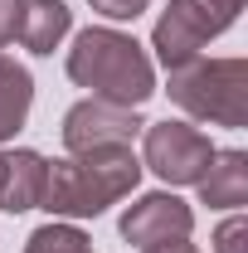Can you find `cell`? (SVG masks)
<instances>
[{"mask_svg": "<svg viewBox=\"0 0 248 253\" xmlns=\"http://www.w3.org/2000/svg\"><path fill=\"white\" fill-rule=\"evenodd\" d=\"M136 185H141V156L131 146H97L88 156L49 161L39 210H49L54 219H97Z\"/></svg>", "mask_w": 248, "mask_h": 253, "instance_id": "1", "label": "cell"}, {"mask_svg": "<svg viewBox=\"0 0 248 253\" xmlns=\"http://www.w3.org/2000/svg\"><path fill=\"white\" fill-rule=\"evenodd\" d=\"M68 78L78 88H88V97L117 102V107H141L156 93V68L146 59V49L122 30L107 25H88L68 49Z\"/></svg>", "mask_w": 248, "mask_h": 253, "instance_id": "2", "label": "cell"}, {"mask_svg": "<svg viewBox=\"0 0 248 253\" xmlns=\"http://www.w3.org/2000/svg\"><path fill=\"white\" fill-rule=\"evenodd\" d=\"M165 73H170L165 93L185 117L209 122V126H229V131L248 126V59H239V54L205 59L200 54V59L165 68Z\"/></svg>", "mask_w": 248, "mask_h": 253, "instance_id": "3", "label": "cell"}, {"mask_svg": "<svg viewBox=\"0 0 248 253\" xmlns=\"http://www.w3.org/2000/svg\"><path fill=\"white\" fill-rule=\"evenodd\" d=\"M239 10H244V0H170L161 10L156 30H151L156 59L165 63V68H180V63L200 59L205 44L219 39V34L239 20Z\"/></svg>", "mask_w": 248, "mask_h": 253, "instance_id": "4", "label": "cell"}, {"mask_svg": "<svg viewBox=\"0 0 248 253\" xmlns=\"http://www.w3.org/2000/svg\"><path fill=\"white\" fill-rule=\"evenodd\" d=\"M219 146L185 117L151 122L141 136V170H156L165 185H195Z\"/></svg>", "mask_w": 248, "mask_h": 253, "instance_id": "5", "label": "cell"}, {"mask_svg": "<svg viewBox=\"0 0 248 253\" xmlns=\"http://www.w3.org/2000/svg\"><path fill=\"white\" fill-rule=\"evenodd\" d=\"M141 117H136V107H117V102H102V97H83V102H73L68 112H63V151L68 156H88L97 146H131L136 141V131H141Z\"/></svg>", "mask_w": 248, "mask_h": 253, "instance_id": "6", "label": "cell"}, {"mask_svg": "<svg viewBox=\"0 0 248 253\" xmlns=\"http://www.w3.org/2000/svg\"><path fill=\"white\" fill-rule=\"evenodd\" d=\"M190 229H195V210L180 195H170V190L141 195L136 205H126V214H122V239L136 253L175 244V239H190Z\"/></svg>", "mask_w": 248, "mask_h": 253, "instance_id": "7", "label": "cell"}, {"mask_svg": "<svg viewBox=\"0 0 248 253\" xmlns=\"http://www.w3.org/2000/svg\"><path fill=\"white\" fill-rule=\"evenodd\" d=\"M200 190V205L209 210H244L248 205V151L229 146V151H214L205 175L195 180Z\"/></svg>", "mask_w": 248, "mask_h": 253, "instance_id": "8", "label": "cell"}, {"mask_svg": "<svg viewBox=\"0 0 248 253\" xmlns=\"http://www.w3.org/2000/svg\"><path fill=\"white\" fill-rule=\"evenodd\" d=\"M44 170L49 161L20 146V151H5V185H0V210L5 214H25V210H39V195H44Z\"/></svg>", "mask_w": 248, "mask_h": 253, "instance_id": "9", "label": "cell"}, {"mask_svg": "<svg viewBox=\"0 0 248 253\" xmlns=\"http://www.w3.org/2000/svg\"><path fill=\"white\" fill-rule=\"evenodd\" d=\"M73 30V10L63 5V0H25V10H20V44L39 54V59H49L54 49H59L63 39Z\"/></svg>", "mask_w": 248, "mask_h": 253, "instance_id": "10", "label": "cell"}, {"mask_svg": "<svg viewBox=\"0 0 248 253\" xmlns=\"http://www.w3.org/2000/svg\"><path fill=\"white\" fill-rule=\"evenodd\" d=\"M30 107H34V78H30V68L0 54V146L30 122Z\"/></svg>", "mask_w": 248, "mask_h": 253, "instance_id": "11", "label": "cell"}, {"mask_svg": "<svg viewBox=\"0 0 248 253\" xmlns=\"http://www.w3.org/2000/svg\"><path fill=\"white\" fill-rule=\"evenodd\" d=\"M25 253H97V249H93V239H88L78 224L49 219V224H39L30 239H25Z\"/></svg>", "mask_w": 248, "mask_h": 253, "instance_id": "12", "label": "cell"}, {"mask_svg": "<svg viewBox=\"0 0 248 253\" xmlns=\"http://www.w3.org/2000/svg\"><path fill=\"white\" fill-rule=\"evenodd\" d=\"M214 253H248V219L239 210L214 229Z\"/></svg>", "mask_w": 248, "mask_h": 253, "instance_id": "13", "label": "cell"}, {"mask_svg": "<svg viewBox=\"0 0 248 253\" xmlns=\"http://www.w3.org/2000/svg\"><path fill=\"white\" fill-rule=\"evenodd\" d=\"M88 5H93L102 20H136L151 0H88Z\"/></svg>", "mask_w": 248, "mask_h": 253, "instance_id": "14", "label": "cell"}, {"mask_svg": "<svg viewBox=\"0 0 248 253\" xmlns=\"http://www.w3.org/2000/svg\"><path fill=\"white\" fill-rule=\"evenodd\" d=\"M20 10H25V0H0V49L20 34Z\"/></svg>", "mask_w": 248, "mask_h": 253, "instance_id": "15", "label": "cell"}, {"mask_svg": "<svg viewBox=\"0 0 248 253\" xmlns=\"http://www.w3.org/2000/svg\"><path fill=\"white\" fill-rule=\"evenodd\" d=\"M146 253H200L190 239H175V244H161V249H146Z\"/></svg>", "mask_w": 248, "mask_h": 253, "instance_id": "16", "label": "cell"}, {"mask_svg": "<svg viewBox=\"0 0 248 253\" xmlns=\"http://www.w3.org/2000/svg\"><path fill=\"white\" fill-rule=\"evenodd\" d=\"M0 185H5V151H0Z\"/></svg>", "mask_w": 248, "mask_h": 253, "instance_id": "17", "label": "cell"}]
</instances>
